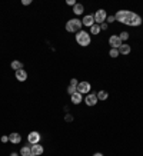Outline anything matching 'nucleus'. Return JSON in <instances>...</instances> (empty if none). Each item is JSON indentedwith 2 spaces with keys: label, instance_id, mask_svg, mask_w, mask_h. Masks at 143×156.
Segmentation results:
<instances>
[{
  "label": "nucleus",
  "instance_id": "nucleus-4",
  "mask_svg": "<svg viewBox=\"0 0 143 156\" xmlns=\"http://www.w3.org/2000/svg\"><path fill=\"white\" fill-rule=\"evenodd\" d=\"M93 16H95V23L96 24L105 23L106 19H107V13H106V10H103V9L96 10V13L93 14Z\"/></svg>",
  "mask_w": 143,
  "mask_h": 156
},
{
  "label": "nucleus",
  "instance_id": "nucleus-25",
  "mask_svg": "<svg viewBox=\"0 0 143 156\" xmlns=\"http://www.w3.org/2000/svg\"><path fill=\"white\" fill-rule=\"evenodd\" d=\"M113 22H116L114 16H107V19H106V23H113Z\"/></svg>",
  "mask_w": 143,
  "mask_h": 156
},
{
  "label": "nucleus",
  "instance_id": "nucleus-30",
  "mask_svg": "<svg viewBox=\"0 0 143 156\" xmlns=\"http://www.w3.org/2000/svg\"><path fill=\"white\" fill-rule=\"evenodd\" d=\"M93 156H103V153H100V152H97V153H95Z\"/></svg>",
  "mask_w": 143,
  "mask_h": 156
},
{
  "label": "nucleus",
  "instance_id": "nucleus-26",
  "mask_svg": "<svg viewBox=\"0 0 143 156\" xmlns=\"http://www.w3.org/2000/svg\"><path fill=\"white\" fill-rule=\"evenodd\" d=\"M99 26H100V30H107V23H106V22L105 23H102V24H99Z\"/></svg>",
  "mask_w": 143,
  "mask_h": 156
},
{
  "label": "nucleus",
  "instance_id": "nucleus-27",
  "mask_svg": "<svg viewBox=\"0 0 143 156\" xmlns=\"http://www.w3.org/2000/svg\"><path fill=\"white\" fill-rule=\"evenodd\" d=\"M0 140H2V142H3V143L9 142V136H2V137H0Z\"/></svg>",
  "mask_w": 143,
  "mask_h": 156
},
{
  "label": "nucleus",
  "instance_id": "nucleus-14",
  "mask_svg": "<svg viewBox=\"0 0 143 156\" xmlns=\"http://www.w3.org/2000/svg\"><path fill=\"white\" fill-rule=\"evenodd\" d=\"M16 79L19 82H24L27 79V72L24 70V69H20V70L16 72Z\"/></svg>",
  "mask_w": 143,
  "mask_h": 156
},
{
  "label": "nucleus",
  "instance_id": "nucleus-29",
  "mask_svg": "<svg viewBox=\"0 0 143 156\" xmlns=\"http://www.w3.org/2000/svg\"><path fill=\"white\" fill-rule=\"evenodd\" d=\"M66 120H73V116H70V115H67V116H66Z\"/></svg>",
  "mask_w": 143,
  "mask_h": 156
},
{
  "label": "nucleus",
  "instance_id": "nucleus-2",
  "mask_svg": "<svg viewBox=\"0 0 143 156\" xmlns=\"http://www.w3.org/2000/svg\"><path fill=\"white\" fill-rule=\"evenodd\" d=\"M82 20L80 19H70L66 23V32L69 33H79L82 30Z\"/></svg>",
  "mask_w": 143,
  "mask_h": 156
},
{
  "label": "nucleus",
  "instance_id": "nucleus-33",
  "mask_svg": "<svg viewBox=\"0 0 143 156\" xmlns=\"http://www.w3.org/2000/svg\"><path fill=\"white\" fill-rule=\"evenodd\" d=\"M142 23H143V16H142Z\"/></svg>",
  "mask_w": 143,
  "mask_h": 156
},
{
  "label": "nucleus",
  "instance_id": "nucleus-3",
  "mask_svg": "<svg viewBox=\"0 0 143 156\" xmlns=\"http://www.w3.org/2000/svg\"><path fill=\"white\" fill-rule=\"evenodd\" d=\"M76 42L79 46H83V48H86V46H89L92 42L90 39V33H87L86 30H80L79 33H76Z\"/></svg>",
  "mask_w": 143,
  "mask_h": 156
},
{
  "label": "nucleus",
  "instance_id": "nucleus-7",
  "mask_svg": "<svg viewBox=\"0 0 143 156\" xmlns=\"http://www.w3.org/2000/svg\"><path fill=\"white\" fill-rule=\"evenodd\" d=\"M109 44L112 46V49H119L122 46V40L117 34H113V36H110L109 37Z\"/></svg>",
  "mask_w": 143,
  "mask_h": 156
},
{
  "label": "nucleus",
  "instance_id": "nucleus-9",
  "mask_svg": "<svg viewBox=\"0 0 143 156\" xmlns=\"http://www.w3.org/2000/svg\"><path fill=\"white\" fill-rule=\"evenodd\" d=\"M82 24L86 26V27H92L95 24V16L93 14H86L83 17V20H82Z\"/></svg>",
  "mask_w": 143,
  "mask_h": 156
},
{
  "label": "nucleus",
  "instance_id": "nucleus-22",
  "mask_svg": "<svg viewBox=\"0 0 143 156\" xmlns=\"http://www.w3.org/2000/svg\"><path fill=\"white\" fill-rule=\"evenodd\" d=\"M75 92H76V87H75V86H69V87H67V93H69L70 96L73 95Z\"/></svg>",
  "mask_w": 143,
  "mask_h": 156
},
{
  "label": "nucleus",
  "instance_id": "nucleus-24",
  "mask_svg": "<svg viewBox=\"0 0 143 156\" xmlns=\"http://www.w3.org/2000/svg\"><path fill=\"white\" fill-rule=\"evenodd\" d=\"M77 85H79V82H77V79H70V86H75V87H77Z\"/></svg>",
  "mask_w": 143,
  "mask_h": 156
},
{
  "label": "nucleus",
  "instance_id": "nucleus-16",
  "mask_svg": "<svg viewBox=\"0 0 143 156\" xmlns=\"http://www.w3.org/2000/svg\"><path fill=\"white\" fill-rule=\"evenodd\" d=\"M10 66H12L13 70L17 72V70H20V69H23V63H22L20 60H13L12 63H10Z\"/></svg>",
  "mask_w": 143,
  "mask_h": 156
},
{
  "label": "nucleus",
  "instance_id": "nucleus-21",
  "mask_svg": "<svg viewBox=\"0 0 143 156\" xmlns=\"http://www.w3.org/2000/svg\"><path fill=\"white\" fill-rule=\"evenodd\" d=\"M109 56L110 57H117L119 56V50H117V49H110V52H109Z\"/></svg>",
  "mask_w": 143,
  "mask_h": 156
},
{
  "label": "nucleus",
  "instance_id": "nucleus-32",
  "mask_svg": "<svg viewBox=\"0 0 143 156\" xmlns=\"http://www.w3.org/2000/svg\"><path fill=\"white\" fill-rule=\"evenodd\" d=\"M30 156H36V155H33V153H32V155H30Z\"/></svg>",
  "mask_w": 143,
  "mask_h": 156
},
{
  "label": "nucleus",
  "instance_id": "nucleus-20",
  "mask_svg": "<svg viewBox=\"0 0 143 156\" xmlns=\"http://www.w3.org/2000/svg\"><path fill=\"white\" fill-rule=\"evenodd\" d=\"M119 37H120V40H122V43L127 42V40H129V33H127V32H122V33L119 34Z\"/></svg>",
  "mask_w": 143,
  "mask_h": 156
},
{
  "label": "nucleus",
  "instance_id": "nucleus-6",
  "mask_svg": "<svg viewBox=\"0 0 143 156\" xmlns=\"http://www.w3.org/2000/svg\"><path fill=\"white\" fill-rule=\"evenodd\" d=\"M40 139H42V136H40V133L36 132V130H33V132H30L27 135V142L30 143V145H37V143H40Z\"/></svg>",
  "mask_w": 143,
  "mask_h": 156
},
{
  "label": "nucleus",
  "instance_id": "nucleus-10",
  "mask_svg": "<svg viewBox=\"0 0 143 156\" xmlns=\"http://www.w3.org/2000/svg\"><path fill=\"white\" fill-rule=\"evenodd\" d=\"M9 142L13 143V145H17V143L22 142V136H20V133L17 132H13L9 135Z\"/></svg>",
  "mask_w": 143,
  "mask_h": 156
},
{
  "label": "nucleus",
  "instance_id": "nucleus-5",
  "mask_svg": "<svg viewBox=\"0 0 143 156\" xmlns=\"http://www.w3.org/2000/svg\"><path fill=\"white\" fill-rule=\"evenodd\" d=\"M90 89H92V86L89 82H79V85L76 87V92H79L82 95H87L90 92Z\"/></svg>",
  "mask_w": 143,
  "mask_h": 156
},
{
  "label": "nucleus",
  "instance_id": "nucleus-8",
  "mask_svg": "<svg viewBox=\"0 0 143 156\" xmlns=\"http://www.w3.org/2000/svg\"><path fill=\"white\" fill-rule=\"evenodd\" d=\"M83 100H85V103L87 105V106H95V105L99 102L97 95H95V93H87V96H86Z\"/></svg>",
  "mask_w": 143,
  "mask_h": 156
},
{
  "label": "nucleus",
  "instance_id": "nucleus-18",
  "mask_svg": "<svg viewBox=\"0 0 143 156\" xmlns=\"http://www.w3.org/2000/svg\"><path fill=\"white\" fill-rule=\"evenodd\" d=\"M20 155L22 156H30L32 155V147L30 146H23L20 149Z\"/></svg>",
  "mask_w": 143,
  "mask_h": 156
},
{
  "label": "nucleus",
  "instance_id": "nucleus-12",
  "mask_svg": "<svg viewBox=\"0 0 143 156\" xmlns=\"http://www.w3.org/2000/svg\"><path fill=\"white\" fill-rule=\"evenodd\" d=\"M70 100L73 105H79V103H82V100H83V95L79 93V92H75V93L70 96Z\"/></svg>",
  "mask_w": 143,
  "mask_h": 156
},
{
  "label": "nucleus",
  "instance_id": "nucleus-13",
  "mask_svg": "<svg viewBox=\"0 0 143 156\" xmlns=\"http://www.w3.org/2000/svg\"><path fill=\"white\" fill-rule=\"evenodd\" d=\"M117 50H119V55H124V56H127L129 53L132 52V48L129 46L127 43H122V46H120Z\"/></svg>",
  "mask_w": 143,
  "mask_h": 156
},
{
  "label": "nucleus",
  "instance_id": "nucleus-11",
  "mask_svg": "<svg viewBox=\"0 0 143 156\" xmlns=\"http://www.w3.org/2000/svg\"><path fill=\"white\" fill-rule=\"evenodd\" d=\"M30 147H32V153L36 155V156L43 155V152H44V147H43L40 143H37V145H32Z\"/></svg>",
  "mask_w": 143,
  "mask_h": 156
},
{
  "label": "nucleus",
  "instance_id": "nucleus-17",
  "mask_svg": "<svg viewBox=\"0 0 143 156\" xmlns=\"http://www.w3.org/2000/svg\"><path fill=\"white\" fill-rule=\"evenodd\" d=\"M96 95H97V99L99 100H106L107 98H109V93H107L106 90H99Z\"/></svg>",
  "mask_w": 143,
  "mask_h": 156
},
{
  "label": "nucleus",
  "instance_id": "nucleus-28",
  "mask_svg": "<svg viewBox=\"0 0 143 156\" xmlns=\"http://www.w3.org/2000/svg\"><path fill=\"white\" fill-rule=\"evenodd\" d=\"M22 5H23V6H29V5H32V2H30V0H23V2H22Z\"/></svg>",
  "mask_w": 143,
  "mask_h": 156
},
{
  "label": "nucleus",
  "instance_id": "nucleus-19",
  "mask_svg": "<svg viewBox=\"0 0 143 156\" xmlns=\"http://www.w3.org/2000/svg\"><path fill=\"white\" fill-rule=\"evenodd\" d=\"M100 32H102V30H100V26H99V24L95 23V24H93V26L90 27V34H95V36H96V34H99Z\"/></svg>",
  "mask_w": 143,
  "mask_h": 156
},
{
  "label": "nucleus",
  "instance_id": "nucleus-23",
  "mask_svg": "<svg viewBox=\"0 0 143 156\" xmlns=\"http://www.w3.org/2000/svg\"><path fill=\"white\" fill-rule=\"evenodd\" d=\"M76 3H77L76 0H67V2H66V5L67 6H72V7H75V6H76Z\"/></svg>",
  "mask_w": 143,
  "mask_h": 156
},
{
  "label": "nucleus",
  "instance_id": "nucleus-31",
  "mask_svg": "<svg viewBox=\"0 0 143 156\" xmlns=\"http://www.w3.org/2000/svg\"><path fill=\"white\" fill-rule=\"evenodd\" d=\"M10 156H17V153H12V155H10Z\"/></svg>",
  "mask_w": 143,
  "mask_h": 156
},
{
  "label": "nucleus",
  "instance_id": "nucleus-1",
  "mask_svg": "<svg viewBox=\"0 0 143 156\" xmlns=\"http://www.w3.org/2000/svg\"><path fill=\"white\" fill-rule=\"evenodd\" d=\"M114 19L117 22H120V23L132 26V27L140 26V23H142V17L139 14L130 12V10H119L117 13L114 14Z\"/></svg>",
  "mask_w": 143,
  "mask_h": 156
},
{
  "label": "nucleus",
  "instance_id": "nucleus-15",
  "mask_svg": "<svg viewBox=\"0 0 143 156\" xmlns=\"http://www.w3.org/2000/svg\"><path fill=\"white\" fill-rule=\"evenodd\" d=\"M83 12H85V6L82 3H76V6L73 7V13L76 16H80V14H83Z\"/></svg>",
  "mask_w": 143,
  "mask_h": 156
}]
</instances>
